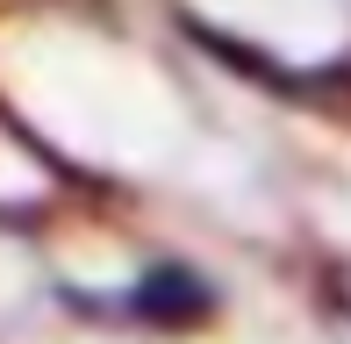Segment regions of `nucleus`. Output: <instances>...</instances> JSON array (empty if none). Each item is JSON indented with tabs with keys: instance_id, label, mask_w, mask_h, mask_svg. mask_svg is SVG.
Wrapping results in <instances>:
<instances>
[{
	"instance_id": "f257e3e1",
	"label": "nucleus",
	"mask_w": 351,
	"mask_h": 344,
	"mask_svg": "<svg viewBox=\"0 0 351 344\" xmlns=\"http://www.w3.org/2000/svg\"><path fill=\"white\" fill-rule=\"evenodd\" d=\"M130 308L151 316V323H194V316H208V287H201L194 273H180V265H165V273L136 280Z\"/></svg>"
},
{
	"instance_id": "f03ea898",
	"label": "nucleus",
	"mask_w": 351,
	"mask_h": 344,
	"mask_svg": "<svg viewBox=\"0 0 351 344\" xmlns=\"http://www.w3.org/2000/svg\"><path fill=\"white\" fill-rule=\"evenodd\" d=\"M330 294H337V302L351 308V265H337V273H330Z\"/></svg>"
}]
</instances>
